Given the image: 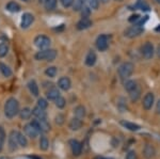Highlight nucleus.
<instances>
[{"mask_svg": "<svg viewBox=\"0 0 160 159\" xmlns=\"http://www.w3.org/2000/svg\"><path fill=\"white\" fill-rule=\"evenodd\" d=\"M19 102L15 97H10L4 104V115L8 119H13L19 113Z\"/></svg>", "mask_w": 160, "mask_h": 159, "instance_id": "obj_1", "label": "nucleus"}, {"mask_svg": "<svg viewBox=\"0 0 160 159\" xmlns=\"http://www.w3.org/2000/svg\"><path fill=\"white\" fill-rule=\"evenodd\" d=\"M57 56H58L57 50L47 48V49H42L38 51L34 55V59L38 61H49V62H51L57 58Z\"/></svg>", "mask_w": 160, "mask_h": 159, "instance_id": "obj_2", "label": "nucleus"}, {"mask_svg": "<svg viewBox=\"0 0 160 159\" xmlns=\"http://www.w3.org/2000/svg\"><path fill=\"white\" fill-rule=\"evenodd\" d=\"M133 71H135V65L131 62H124L120 65L118 70V76H120L121 80H127L129 77L132 75Z\"/></svg>", "mask_w": 160, "mask_h": 159, "instance_id": "obj_3", "label": "nucleus"}, {"mask_svg": "<svg viewBox=\"0 0 160 159\" xmlns=\"http://www.w3.org/2000/svg\"><path fill=\"white\" fill-rule=\"evenodd\" d=\"M50 43H51V41H50V38L47 37V35L40 34V35H38V37L34 38V45L37 46L40 50L49 48Z\"/></svg>", "mask_w": 160, "mask_h": 159, "instance_id": "obj_4", "label": "nucleus"}, {"mask_svg": "<svg viewBox=\"0 0 160 159\" xmlns=\"http://www.w3.org/2000/svg\"><path fill=\"white\" fill-rule=\"evenodd\" d=\"M144 32V29L143 27H139V26H130V27L126 28L125 31H124V35L128 38H133V37H137L139 35H141L142 33Z\"/></svg>", "mask_w": 160, "mask_h": 159, "instance_id": "obj_5", "label": "nucleus"}, {"mask_svg": "<svg viewBox=\"0 0 160 159\" xmlns=\"http://www.w3.org/2000/svg\"><path fill=\"white\" fill-rule=\"evenodd\" d=\"M141 53H142V56H143L144 59H146V60H151V59L154 57V53H155L154 45L152 44L151 42L144 43L141 47Z\"/></svg>", "mask_w": 160, "mask_h": 159, "instance_id": "obj_6", "label": "nucleus"}, {"mask_svg": "<svg viewBox=\"0 0 160 159\" xmlns=\"http://www.w3.org/2000/svg\"><path fill=\"white\" fill-rule=\"evenodd\" d=\"M96 48L99 51H106L109 47V37L107 34H100L98 37L96 38V42H95Z\"/></svg>", "mask_w": 160, "mask_h": 159, "instance_id": "obj_7", "label": "nucleus"}, {"mask_svg": "<svg viewBox=\"0 0 160 159\" xmlns=\"http://www.w3.org/2000/svg\"><path fill=\"white\" fill-rule=\"evenodd\" d=\"M34 22V16L31 13H24L22 16V20H20V27L22 29H28L31 25Z\"/></svg>", "mask_w": 160, "mask_h": 159, "instance_id": "obj_8", "label": "nucleus"}, {"mask_svg": "<svg viewBox=\"0 0 160 159\" xmlns=\"http://www.w3.org/2000/svg\"><path fill=\"white\" fill-rule=\"evenodd\" d=\"M155 102V96L152 92H148V93L145 94V96L143 97V102H142V106L145 110H151L152 107L154 106Z\"/></svg>", "mask_w": 160, "mask_h": 159, "instance_id": "obj_9", "label": "nucleus"}, {"mask_svg": "<svg viewBox=\"0 0 160 159\" xmlns=\"http://www.w3.org/2000/svg\"><path fill=\"white\" fill-rule=\"evenodd\" d=\"M24 130H25V134L27 135L28 137H30L31 139H35V138L38 137L40 134H41V132H38V130L34 126H33L31 123H29V124H27V125H25Z\"/></svg>", "mask_w": 160, "mask_h": 159, "instance_id": "obj_10", "label": "nucleus"}, {"mask_svg": "<svg viewBox=\"0 0 160 159\" xmlns=\"http://www.w3.org/2000/svg\"><path fill=\"white\" fill-rule=\"evenodd\" d=\"M9 147L11 151H16L18 147V141H17V132L16 130H12L9 135Z\"/></svg>", "mask_w": 160, "mask_h": 159, "instance_id": "obj_11", "label": "nucleus"}, {"mask_svg": "<svg viewBox=\"0 0 160 159\" xmlns=\"http://www.w3.org/2000/svg\"><path fill=\"white\" fill-rule=\"evenodd\" d=\"M69 147H71L72 153L74 156H79L82 152V145L78 140L72 139L69 140Z\"/></svg>", "mask_w": 160, "mask_h": 159, "instance_id": "obj_12", "label": "nucleus"}, {"mask_svg": "<svg viewBox=\"0 0 160 159\" xmlns=\"http://www.w3.org/2000/svg\"><path fill=\"white\" fill-rule=\"evenodd\" d=\"M58 87L59 89L63 90V91H68L69 89H71L72 87V81L71 79L68 78V77H61L60 79H59L58 81Z\"/></svg>", "mask_w": 160, "mask_h": 159, "instance_id": "obj_13", "label": "nucleus"}, {"mask_svg": "<svg viewBox=\"0 0 160 159\" xmlns=\"http://www.w3.org/2000/svg\"><path fill=\"white\" fill-rule=\"evenodd\" d=\"M96 60H97V56L96 53L94 52V50H90L89 52L87 53L86 56V59H84V63H86L87 66H93L95 63H96Z\"/></svg>", "mask_w": 160, "mask_h": 159, "instance_id": "obj_14", "label": "nucleus"}, {"mask_svg": "<svg viewBox=\"0 0 160 159\" xmlns=\"http://www.w3.org/2000/svg\"><path fill=\"white\" fill-rule=\"evenodd\" d=\"M143 155L146 159H152L156 155V150L153 145L151 144H145V147L143 148Z\"/></svg>", "mask_w": 160, "mask_h": 159, "instance_id": "obj_15", "label": "nucleus"}, {"mask_svg": "<svg viewBox=\"0 0 160 159\" xmlns=\"http://www.w3.org/2000/svg\"><path fill=\"white\" fill-rule=\"evenodd\" d=\"M59 96H61L60 91L57 88H55V87H52V88L48 89L47 91H46V97H47L49 101H56Z\"/></svg>", "mask_w": 160, "mask_h": 159, "instance_id": "obj_16", "label": "nucleus"}, {"mask_svg": "<svg viewBox=\"0 0 160 159\" xmlns=\"http://www.w3.org/2000/svg\"><path fill=\"white\" fill-rule=\"evenodd\" d=\"M92 26V20L90 18H81L77 22L76 28L78 30H86Z\"/></svg>", "mask_w": 160, "mask_h": 159, "instance_id": "obj_17", "label": "nucleus"}, {"mask_svg": "<svg viewBox=\"0 0 160 159\" xmlns=\"http://www.w3.org/2000/svg\"><path fill=\"white\" fill-rule=\"evenodd\" d=\"M32 114L34 115V117H37L38 120H43V119H46V117H47V113H46L45 109L40 108V107H38V106L34 107V108L32 109Z\"/></svg>", "mask_w": 160, "mask_h": 159, "instance_id": "obj_18", "label": "nucleus"}, {"mask_svg": "<svg viewBox=\"0 0 160 159\" xmlns=\"http://www.w3.org/2000/svg\"><path fill=\"white\" fill-rule=\"evenodd\" d=\"M82 125H83L82 120L77 117H74V119H72L71 122H69V128H71L72 130H79L80 128L82 127Z\"/></svg>", "mask_w": 160, "mask_h": 159, "instance_id": "obj_19", "label": "nucleus"}, {"mask_svg": "<svg viewBox=\"0 0 160 159\" xmlns=\"http://www.w3.org/2000/svg\"><path fill=\"white\" fill-rule=\"evenodd\" d=\"M28 89L33 96H38V94H40V89H38V86L35 80H30L28 82Z\"/></svg>", "mask_w": 160, "mask_h": 159, "instance_id": "obj_20", "label": "nucleus"}, {"mask_svg": "<svg viewBox=\"0 0 160 159\" xmlns=\"http://www.w3.org/2000/svg\"><path fill=\"white\" fill-rule=\"evenodd\" d=\"M0 73L2 74V76L6 77V78H9V77L12 76V70L7 65V64L0 62Z\"/></svg>", "mask_w": 160, "mask_h": 159, "instance_id": "obj_21", "label": "nucleus"}, {"mask_svg": "<svg viewBox=\"0 0 160 159\" xmlns=\"http://www.w3.org/2000/svg\"><path fill=\"white\" fill-rule=\"evenodd\" d=\"M6 9L11 13H17L20 11V6L15 1H10L7 3Z\"/></svg>", "mask_w": 160, "mask_h": 159, "instance_id": "obj_22", "label": "nucleus"}, {"mask_svg": "<svg viewBox=\"0 0 160 159\" xmlns=\"http://www.w3.org/2000/svg\"><path fill=\"white\" fill-rule=\"evenodd\" d=\"M121 124L123 125L125 128H127L128 130L130 132H138L140 129V126L138 124H135V123H131V122H127V121H122Z\"/></svg>", "mask_w": 160, "mask_h": 159, "instance_id": "obj_23", "label": "nucleus"}, {"mask_svg": "<svg viewBox=\"0 0 160 159\" xmlns=\"http://www.w3.org/2000/svg\"><path fill=\"white\" fill-rule=\"evenodd\" d=\"M18 114H19V117L22 120H29L31 117V115H32V109L26 107V108L20 110Z\"/></svg>", "mask_w": 160, "mask_h": 159, "instance_id": "obj_24", "label": "nucleus"}, {"mask_svg": "<svg viewBox=\"0 0 160 159\" xmlns=\"http://www.w3.org/2000/svg\"><path fill=\"white\" fill-rule=\"evenodd\" d=\"M17 141H18V145L22 147H27L28 145V140L26 138V136L20 132H17Z\"/></svg>", "mask_w": 160, "mask_h": 159, "instance_id": "obj_25", "label": "nucleus"}, {"mask_svg": "<svg viewBox=\"0 0 160 159\" xmlns=\"http://www.w3.org/2000/svg\"><path fill=\"white\" fill-rule=\"evenodd\" d=\"M58 4V0H45L44 1V7L47 11H52L57 7Z\"/></svg>", "mask_w": 160, "mask_h": 159, "instance_id": "obj_26", "label": "nucleus"}, {"mask_svg": "<svg viewBox=\"0 0 160 159\" xmlns=\"http://www.w3.org/2000/svg\"><path fill=\"white\" fill-rule=\"evenodd\" d=\"M140 96H141V90H140V88H139V87H138L137 89L133 90V91L129 92L130 101L132 102H138V99L140 98Z\"/></svg>", "mask_w": 160, "mask_h": 159, "instance_id": "obj_27", "label": "nucleus"}, {"mask_svg": "<svg viewBox=\"0 0 160 159\" xmlns=\"http://www.w3.org/2000/svg\"><path fill=\"white\" fill-rule=\"evenodd\" d=\"M138 87L139 86L137 84V82L135 80H127L125 83H124V88H125V90L128 92V93L131 92V91H133V90L137 89Z\"/></svg>", "mask_w": 160, "mask_h": 159, "instance_id": "obj_28", "label": "nucleus"}, {"mask_svg": "<svg viewBox=\"0 0 160 159\" xmlns=\"http://www.w3.org/2000/svg\"><path fill=\"white\" fill-rule=\"evenodd\" d=\"M74 112H75V115H76L77 117H79V119H83L87 113L86 108H84L83 106H77L76 108H75Z\"/></svg>", "mask_w": 160, "mask_h": 159, "instance_id": "obj_29", "label": "nucleus"}, {"mask_svg": "<svg viewBox=\"0 0 160 159\" xmlns=\"http://www.w3.org/2000/svg\"><path fill=\"white\" fill-rule=\"evenodd\" d=\"M40 122V126H41V132H48L50 130V124L47 122L46 119L43 120H38Z\"/></svg>", "mask_w": 160, "mask_h": 159, "instance_id": "obj_30", "label": "nucleus"}, {"mask_svg": "<svg viewBox=\"0 0 160 159\" xmlns=\"http://www.w3.org/2000/svg\"><path fill=\"white\" fill-rule=\"evenodd\" d=\"M9 52V45L7 42H2L0 43V58L6 57Z\"/></svg>", "mask_w": 160, "mask_h": 159, "instance_id": "obj_31", "label": "nucleus"}, {"mask_svg": "<svg viewBox=\"0 0 160 159\" xmlns=\"http://www.w3.org/2000/svg\"><path fill=\"white\" fill-rule=\"evenodd\" d=\"M48 147H49V140L47 139V137L43 136L40 139V148L42 151H47Z\"/></svg>", "mask_w": 160, "mask_h": 159, "instance_id": "obj_32", "label": "nucleus"}, {"mask_svg": "<svg viewBox=\"0 0 160 159\" xmlns=\"http://www.w3.org/2000/svg\"><path fill=\"white\" fill-rule=\"evenodd\" d=\"M135 7H137V9H140V10H142V11H149L148 4L146 3L144 0H138Z\"/></svg>", "mask_w": 160, "mask_h": 159, "instance_id": "obj_33", "label": "nucleus"}, {"mask_svg": "<svg viewBox=\"0 0 160 159\" xmlns=\"http://www.w3.org/2000/svg\"><path fill=\"white\" fill-rule=\"evenodd\" d=\"M57 67H55V66H49V67L46 68L45 71V75L47 77H49V78H53V77H56L57 75Z\"/></svg>", "mask_w": 160, "mask_h": 159, "instance_id": "obj_34", "label": "nucleus"}, {"mask_svg": "<svg viewBox=\"0 0 160 159\" xmlns=\"http://www.w3.org/2000/svg\"><path fill=\"white\" fill-rule=\"evenodd\" d=\"M56 102V106L58 107L59 109H63L64 107L66 106V101H65V98L64 97H62V96H59L58 98L55 101Z\"/></svg>", "mask_w": 160, "mask_h": 159, "instance_id": "obj_35", "label": "nucleus"}, {"mask_svg": "<svg viewBox=\"0 0 160 159\" xmlns=\"http://www.w3.org/2000/svg\"><path fill=\"white\" fill-rule=\"evenodd\" d=\"M80 13H81V17H82V18H89L90 15H91V7H90L89 6H88V7L84 6L81 9Z\"/></svg>", "mask_w": 160, "mask_h": 159, "instance_id": "obj_36", "label": "nucleus"}, {"mask_svg": "<svg viewBox=\"0 0 160 159\" xmlns=\"http://www.w3.org/2000/svg\"><path fill=\"white\" fill-rule=\"evenodd\" d=\"M99 0H88V4L91 7V10H98L99 7Z\"/></svg>", "mask_w": 160, "mask_h": 159, "instance_id": "obj_37", "label": "nucleus"}, {"mask_svg": "<svg viewBox=\"0 0 160 159\" xmlns=\"http://www.w3.org/2000/svg\"><path fill=\"white\" fill-rule=\"evenodd\" d=\"M83 2L80 1V0H75L74 3H73V7H74V11H81V9L83 7Z\"/></svg>", "mask_w": 160, "mask_h": 159, "instance_id": "obj_38", "label": "nucleus"}, {"mask_svg": "<svg viewBox=\"0 0 160 159\" xmlns=\"http://www.w3.org/2000/svg\"><path fill=\"white\" fill-rule=\"evenodd\" d=\"M37 106H38L40 108L46 110V108L48 107V102H47V101H46L45 98H38V105H37Z\"/></svg>", "mask_w": 160, "mask_h": 159, "instance_id": "obj_39", "label": "nucleus"}, {"mask_svg": "<svg viewBox=\"0 0 160 159\" xmlns=\"http://www.w3.org/2000/svg\"><path fill=\"white\" fill-rule=\"evenodd\" d=\"M75 0H60L61 4L63 7H73Z\"/></svg>", "mask_w": 160, "mask_h": 159, "instance_id": "obj_40", "label": "nucleus"}, {"mask_svg": "<svg viewBox=\"0 0 160 159\" xmlns=\"http://www.w3.org/2000/svg\"><path fill=\"white\" fill-rule=\"evenodd\" d=\"M6 137H7V135H6V132H4V128L2 126H0V141L4 142V141H6Z\"/></svg>", "mask_w": 160, "mask_h": 159, "instance_id": "obj_41", "label": "nucleus"}, {"mask_svg": "<svg viewBox=\"0 0 160 159\" xmlns=\"http://www.w3.org/2000/svg\"><path fill=\"white\" fill-rule=\"evenodd\" d=\"M126 159H137V153L135 151H129L126 154Z\"/></svg>", "mask_w": 160, "mask_h": 159, "instance_id": "obj_42", "label": "nucleus"}, {"mask_svg": "<svg viewBox=\"0 0 160 159\" xmlns=\"http://www.w3.org/2000/svg\"><path fill=\"white\" fill-rule=\"evenodd\" d=\"M56 123L58 125H62L64 123V117L62 114H58L56 117Z\"/></svg>", "mask_w": 160, "mask_h": 159, "instance_id": "obj_43", "label": "nucleus"}, {"mask_svg": "<svg viewBox=\"0 0 160 159\" xmlns=\"http://www.w3.org/2000/svg\"><path fill=\"white\" fill-rule=\"evenodd\" d=\"M139 19H140V15H139V14H135V15H131L130 18L128 19V20H129L130 22H137Z\"/></svg>", "mask_w": 160, "mask_h": 159, "instance_id": "obj_44", "label": "nucleus"}, {"mask_svg": "<svg viewBox=\"0 0 160 159\" xmlns=\"http://www.w3.org/2000/svg\"><path fill=\"white\" fill-rule=\"evenodd\" d=\"M155 52H156V55H157V57H158L160 59V44L157 46V49L155 50Z\"/></svg>", "mask_w": 160, "mask_h": 159, "instance_id": "obj_45", "label": "nucleus"}, {"mask_svg": "<svg viewBox=\"0 0 160 159\" xmlns=\"http://www.w3.org/2000/svg\"><path fill=\"white\" fill-rule=\"evenodd\" d=\"M156 111H157V113H160V99H159V101H158V102H157Z\"/></svg>", "mask_w": 160, "mask_h": 159, "instance_id": "obj_46", "label": "nucleus"}, {"mask_svg": "<svg viewBox=\"0 0 160 159\" xmlns=\"http://www.w3.org/2000/svg\"><path fill=\"white\" fill-rule=\"evenodd\" d=\"M2 145H3V142H1V141H0V152H1V151H2V147H3Z\"/></svg>", "mask_w": 160, "mask_h": 159, "instance_id": "obj_47", "label": "nucleus"}, {"mask_svg": "<svg viewBox=\"0 0 160 159\" xmlns=\"http://www.w3.org/2000/svg\"><path fill=\"white\" fill-rule=\"evenodd\" d=\"M100 2H102V3H107L108 1H109V0H99Z\"/></svg>", "mask_w": 160, "mask_h": 159, "instance_id": "obj_48", "label": "nucleus"}, {"mask_svg": "<svg viewBox=\"0 0 160 159\" xmlns=\"http://www.w3.org/2000/svg\"><path fill=\"white\" fill-rule=\"evenodd\" d=\"M156 31H160V26H158V27L156 28Z\"/></svg>", "mask_w": 160, "mask_h": 159, "instance_id": "obj_49", "label": "nucleus"}, {"mask_svg": "<svg viewBox=\"0 0 160 159\" xmlns=\"http://www.w3.org/2000/svg\"><path fill=\"white\" fill-rule=\"evenodd\" d=\"M80 1H82V2H83V3H84V2H87L88 0H80Z\"/></svg>", "mask_w": 160, "mask_h": 159, "instance_id": "obj_50", "label": "nucleus"}, {"mask_svg": "<svg viewBox=\"0 0 160 159\" xmlns=\"http://www.w3.org/2000/svg\"><path fill=\"white\" fill-rule=\"evenodd\" d=\"M156 2H157L158 4H160V0H156Z\"/></svg>", "mask_w": 160, "mask_h": 159, "instance_id": "obj_51", "label": "nucleus"}, {"mask_svg": "<svg viewBox=\"0 0 160 159\" xmlns=\"http://www.w3.org/2000/svg\"><path fill=\"white\" fill-rule=\"evenodd\" d=\"M22 1H25V2H28V1H29V0H22Z\"/></svg>", "mask_w": 160, "mask_h": 159, "instance_id": "obj_52", "label": "nucleus"}, {"mask_svg": "<svg viewBox=\"0 0 160 159\" xmlns=\"http://www.w3.org/2000/svg\"><path fill=\"white\" fill-rule=\"evenodd\" d=\"M102 159H113V158H102Z\"/></svg>", "mask_w": 160, "mask_h": 159, "instance_id": "obj_53", "label": "nucleus"}, {"mask_svg": "<svg viewBox=\"0 0 160 159\" xmlns=\"http://www.w3.org/2000/svg\"><path fill=\"white\" fill-rule=\"evenodd\" d=\"M117 1H123V0H117Z\"/></svg>", "mask_w": 160, "mask_h": 159, "instance_id": "obj_54", "label": "nucleus"}]
</instances>
